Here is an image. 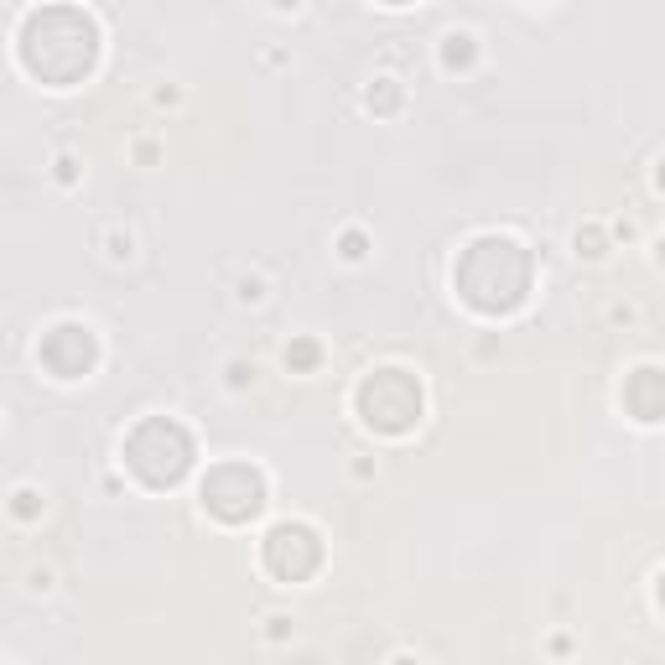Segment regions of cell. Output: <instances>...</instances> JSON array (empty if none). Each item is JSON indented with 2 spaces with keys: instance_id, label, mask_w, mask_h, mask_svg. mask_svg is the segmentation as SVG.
Here are the masks:
<instances>
[{
  "instance_id": "5b68a950",
  "label": "cell",
  "mask_w": 665,
  "mask_h": 665,
  "mask_svg": "<svg viewBox=\"0 0 665 665\" xmlns=\"http://www.w3.org/2000/svg\"><path fill=\"white\" fill-rule=\"evenodd\" d=\"M317 562H323V541H317V530H307V525H276L271 536H265V567H271L281 582H302Z\"/></svg>"
},
{
  "instance_id": "3957f363",
  "label": "cell",
  "mask_w": 665,
  "mask_h": 665,
  "mask_svg": "<svg viewBox=\"0 0 665 665\" xmlns=\"http://www.w3.org/2000/svg\"><path fill=\"white\" fill-rule=\"evenodd\" d=\"M359 416L375 432L401 437V432L416 427V416H421V385L406 375V369H375V375L359 385Z\"/></svg>"
},
{
  "instance_id": "9c48e42d",
  "label": "cell",
  "mask_w": 665,
  "mask_h": 665,
  "mask_svg": "<svg viewBox=\"0 0 665 665\" xmlns=\"http://www.w3.org/2000/svg\"><path fill=\"white\" fill-rule=\"evenodd\" d=\"M317 359H323V354H317L312 338H302V343H291V349H286V369H312Z\"/></svg>"
},
{
  "instance_id": "5bb4252c",
  "label": "cell",
  "mask_w": 665,
  "mask_h": 665,
  "mask_svg": "<svg viewBox=\"0 0 665 665\" xmlns=\"http://www.w3.org/2000/svg\"><path fill=\"white\" fill-rule=\"evenodd\" d=\"M395 665H416V660H395Z\"/></svg>"
},
{
  "instance_id": "30bf717a",
  "label": "cell",
  "mask_w": 665,
  "mask_h": 665,
  "mask_svg": "<svg viewBox=\"0 0 665 665\" xmlns=\"http://www.w3.org/2000/svg\"><path fill=\"white\" fill-rule=\"evenodd\" d=\"M11 510H16L21 520H32V515L42 510V504H37V494H32V489H21V494H16V504H11Z\"/></svg>"
},
{
  "instance_id": "277c9868",
  "label": "cell",
  "mask_w": 665,
  "mask_h": 665,
  "mask_svg": "<svg viewBox=\"0 0 665 665\" xmlns=\"http://www.w3.org/2000/svg\"><path fill=\"white\" fill-rule=\"evenodd\" d=\"M203 504H208L219 520L239 525V520L260 515V504H265V478H260L250 463H219L214 473L203 478Z\"/></svg>"
},
{
  "instance_id": "ba28073f",
  "label": "cell",
  "mask_w": 665,
  "mask_h": 665,
  "mask_svg": "<svg viewBox=\"0 0 665 665\" xmlns=\"http://www.w3.org/2000/svg\"><path fill=\"white\" fill-rule=\"evenodd\" d=\"M442 58H447V68L468 63V58H473V37H468V32H452V37H447V47H442Z\"/></svg>"
},
{
  "instance_id": "7c38bea8",
  "label": "cell",
  "mask_w": 665,
  "mask_h": 665,
  "mask_svg": "<svg viewBox=\"0 0 665 665\" xmlns=\"http://www.w3.org/2000/svg\"><path fill=\"white\" fill-rule=\"evenodd\" d=\"M250 375H255V369H250L245 359H234V364H229V385H245Z\"/></svg>"
},
{
  "instance_id": "8992f818",
  "label": "cell",
  "mask_w": 665,
  "mask_h": 665,
  "mask_svg": "<svg viewBox=\"0 0 665 665\" xmlns=\"http://www.w3.org/2000/svg\"><path fill=\"white\" fill-rule=\"evenodd\" d=\"M42 364H47L58 380H78V375L94 364V333L78 328V323L52 328V333L42 338Z\"/></svg>"
},
{
  "instance_id": "7a4b0ae2",
  "label": "cell",
  "mask_w": 665,
  "mask_h": 665,
  "mask_svg": "<svg viewBox=\"0 0 665 665\" xmlns=\"http://www.w3.org/2000/svg\"><path fill=\"white\" fill-rule=\"evenodd\" d=\"M468 255H473L478 265H489V276H458L463 297H468L478 312H510V307H520L530 271L504 276V265H520V260H525V250L515 245V239H473Z\"/></svg>"
},
{
  "instance_id": "6da1fadb",
  "label": "cell",
  "mask_w": 665,
  "mask_h": 665,
  "mask_svg": "<svg viewBox=\"0 0 665 665\" xmlns=\"http://www.w3.org/2000/svg\"><path fill=\"white\" fill-rule=\"evenodd\" d=\"M125 463L136 468L151 489H162V484H177V478L188 473L193 442H188V432H182L177 421L151 416V421H141V427L125 437Z\"/></svg>"
},
{
  "instance_id": "8fae6325",
  "label": "cell",
  "mask_w": 665,
  "mask_h": 665,
  "mask_svg": "<svg viewBox=\"0 0 665 665\" xmlns=\"http://www.w3.org/2000/svg\"><path fill=\"white\" fill-rule=\"evenodd\" d=\"M577 255H603V239L588 229V234H577Z\"/></svg>"
},
{
  "instance_id": "52a82bcc",
  "label": "cell",
  "mask_w": 665,
  "mask_h": 665,
  "mask_svg": "<svg viewBox=\"0 0 665 665\" xmlns=\"http://www.w3.org/2000/svg\"><path fill=\"white\" fill-rule=\"evenodd\" d=\"M655 385H660V369H640V375H634L629 401H634V416H640V421H655V416H660V406H655Z\"/></svg>"
},
{
  "instance_id": "4fadbf2b",
  "label": "cell",
  "mask_w": 665,
  "mask_h": 665,
  "mask_svg": "<svg viewBox=\"0 0 665 665\" xmlns=\"http://www.w3.org/2000/svg\"><path fill=\"white\" fill-rule=\"evenodd\" d=\"M343 255L359 260V255H364V239H359V234H343Z\"/></svg>"
}]
</instances>
